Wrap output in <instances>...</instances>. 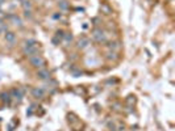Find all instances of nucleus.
Returning a JSON list of instances; mask_svg holds the SVG:
<instances>
[{
	"mask_svg": "<svg viewBox=\"0 0 175 131\" xmlns=\"http://www.w3.org/2000/svg\"><path fill=\"white\" fill-rule=\"evenodd\" d=\"M29 62L30 64L33 67H36V68L41 69V68H45V66H46V62H45V59L41 57V55H32V57H29Z\"/></svg>",
	"mask_w": 175,
	"mask_h": 131,
	"instance_id": "1",
	"label": "nucleus"
},
{
	"mask_svg": "<svg viewBox=\"0 0 175 131\" xmlns=\"http://www.w3.org/2000/svg\"><path fill=\"white\" fill-rule=\"evenodd\" d=\"M37 51L38 50L36 46H27V45H22V52H24V55H27L28 58L32 57V55H36Z\"/></svg>",
	"mask_w": 175,
	"mask_h": 131,
	"instance_id": "2",
	"label": "nucleus"
},
{
	"mask_svg": "<svg viewBox=\"0 0 175 131\" xmlns=\"http://www.w3.org/2000/svg\"><path fill=\"white\" fill-rule=\"evenodd\" d=\"M92 37H94V40L98 41V42H104V41H105V34H104V32L100 29H95L94 32H92Z\"/></svg>",
	"mask_w": 175,
	"mask_h": 131,
	"instance_id": "3",
	"label": "nucleus"
},
{
	"mask_svg": "<svg viewBox=\"0 0 175 131\" xmlns=\"http://www.w3.org/2000/svg\"><path fill=\"white\" fill-rule=\"evenodd\" d=\"M37 76L42 80H50V72L46 68H41L37 71Z\"/></svg>",
	"mask_w": 175,
	"mask_h": 131,
	"instance_id": "4",
	"label": "nucleus"
},
{
	"mask_svg": "<svg viewBox=\"0 0 175 131\" xmlns=\"http://www.w3.org/2000/svg\"><path fill=\"white\" fill-rule=\"evenodd\" d=\"M7 17L13 25H16V26H22V21L17 15H9V16H7Z\"/></svg>",
	"mask_w": 175,
	"mask_h": 131,
	"instance_id": "5",
	"label": "nucleus"
},
{
	"mask_svg": "<svg viewBox=\"0 0 175 131\" xmlns=\"http://www.w3.org/2000/svg\"><path fill=\"white\" fill-rule=\"evenodd\" d=\"M32 94L33 97H36V98H42V97L45 96V89L44 88H33L32 89Z\"/></svg>",
	"mask_w": 175,
	"mask_h": 131,
	"instance_id": "6",
	"label": "nucleus"
},
{
	"mask_svg": "<svg viewBox=\"0 0 175 131\" xmlns=\"http://www.w3.org/2000/svg\"><path fill=\"white\" fill-rule=\"evenodd\" d=\"M4 38H5V41H7L8 43H11V45H13L15 43V41H16V35H15V33L13 32H5Z\"/></svg>",
	"mask_w": 175,
	"mask_h": 131,
	"instance_id": "7",
	"label": "nucleus"
},
{
	"mask_svg": "<svg viewBox=\"0 0 175 131\" xmlns=\"http://www.w3.org/2000/svg\"><path fill=\"white\" fill-rule=\"evenodd\" d=\"M11 98H12V97H11L9 92H1V93H0V101L4 102V104H9Z\"/></svg>",
	"mask_w": 175,
	"mask_h": 131,
	"instance_id": "8",
	"label": "nucleus"
},
{
	"mask_svg": "<svg viewBox=\"0 0 175 131\" xmlns=\"http://www.w3.org/2000/svg\"><path fill=\"white\" fill-rule=\"evenodd\" d=\"M58 7H59V9L61 11H67L69 9V3H67L66 0H59Z\"/></svg>",
	"mask_w": 175,
	"mask_h": 131,
	"instance_id": "9",
	"label": "nucleus"
},
{
	"mask_svg": "<svg viewBox=\"0 0 175 131\" xmlns=\"http://www.w3.org/2000/svg\"><path fill=\"white\" fill-rule=\"evenodd\" d=\"M88 43H90V41L87 40V38H82V40H79V42H78V47L79 49H84V47L88 46Z\"/></svg>",
	"mask_w": 175,
	"mask_h": 131,
	"instance_id": "10",
	"label": "nucleus"
},
{
	"mask_svg": "<svg viewBox=\"0 0 175 131\" xmlns=\"http://www.w3.org/2000/svg\"><path fill=\"white\" fill-rule=\"evenodd\" d=\"M21 7L24 8V11L25 9L30 11V8H32V3H30L29 0H21Z\"/></svg>",
	"mask_w": 175,
	"mask_h": 131,
	"instance_id": "11",
	"label": "nucleus"
},
{
	"mask_svg": "<svg viewBox=\"0 0 175 131\" xmlns=\"http://www.w3.org/2000/svg\"><path fill=\"white\" fill-rule=\"evenodd\" d=\"M108 47L109 49H112V50H117L118 47H120V45H118V42H109Z\"/></svg>",
	"mask_w": 175,
	"mask_h": 131,
	"instance_id": "12",
	"label": "nucleus"
},
{
	"mask_svg": "<svg viewBox=\"0 0 175 131\" xmlns=\"http://www.w3.org/2000/svg\"><path fill=\"white\" fill-rule=\"evenodd\" d=\"M24 45H27V46H36L37 45V42H36L34 40H27L24 42Z\"/></svg>",
	"mask_w": 175,
	"mask_h": 131,
	"instance_id": "13",
	"label": "nucleus"
},
{
	"mask_svg": "<svg viewBox=\"0 0 175 131\" xmlns=\"http://www.w3.org/2000/svg\"><path fill=\"white\" fill-rule=\"evenodd\" d=\"M107 58H108V59H116V52L115 51H109L108 54H107Z\"/></svg>",
	"mask_w": 175,
	"mask_h": 131,
	"instance_id": "14",
	"label": "nucleus"
},
{
	"mask_svg": "<svg viewBox=\"0 0 175 131\" xmlns=\"http://www.w3.org/2000/svg\"><path fill=\"white\" fill-rule=\"evenodd\" d=\"M63 37H65V33L62 32V30H58V32L55 33V38H59V41H61Z\"/></svg>",
	"mask_w": 175,
	"mask_h": 131,
	"instance_id": "15",
	"label": "nucleus"
},
{
	"mask_svg": "<svg viewBox=\"0 0 175 131\" xmlns=\"http://www.w3.org/2000/svg\"><path fill=\"white\" fill-rule=\"evenodd\" d=\"M3 32H7V25L1 21V22H0V34H1Z\"/></svg>",
	"mask_w": 175,
	"mask_h": 131,
	"instance_id": "16",
	"label": "nucleus"
},
{
	"mask_svg": "<svg viewBox=\"0 0 175 131\" xmlns=\"http://www.w3.org/2000/svg\"><path fill=\"white\" fill-rule=\"evenodd\" d=\"M101 9H103L104 12L107 13V15H109V13H111V9H109V8L107 7V5H101Z\"/></svg>",
	"mask_w": 175,
	"mask_h": 131,
	"instance_id": "17",
	"label": "nucleus"
},
{
	"mask_svg": "<svg viewBox=\"0 0 175 131\" xmlns=\"http://www.w3.org/2000/svg\"><path fill=\"white\" fill-rule=\"evenodd\" d=\"M24 16H25V17H28V18H29V17H32V13H30V11L25 9V11H24Z\"/></svg>",
	"mask_w": 175,
	"mask_h": 131,
	"instance_id": "18",
	"label": "nucleus"
},
{
	"mask_svg": "<svg viewBox=\"0 0 175 131\" xmlns=\"http://www.w3.org/2000/svg\"><path fill=\"white\" fill-rule=\"evenodd\" d=\"M65 38H66L67 41H70V42H71V40H72V35H69V34H66V35H65Z\"/></svg>",
	"mask_w": 175,
	"mask_h": 131,
	"instance_id": "19",
	"label": "nucleus"
},
{
	"mask_svg": "<svg viewBox=\"0 0 175 131\" xmlns=\"http://www.w3.org/2000/svg\"><path fill=\"white\" fill-rule=\"evenodd\" d=\"M53 43H54V45H58V43H59V40H58V38H53Z\"/></svg>",
	"mask_w": 175,
	"mask_h": 131,
	"instance_id": "20",
	"label": "nucleus"
},
{
	"mask_svg": "<svg viewBox=\"0 0 175 131\" xmlns=\"http://www.w3.org/2000/svg\"><path fill=\"white\" fill-rule=\"evenodd\" d=\"M59 17H61V15H54L53 16V18H59Z\"/></svg>",
	"mask_w": 175,
	"mask_h": 131,
	"instance_id": "21",
	"label": "nucleus"
},
{
	"mask_svg": "<svg viewBox=\"0 0 175 131\" xmlns=\"http://www.w3.org/2000/svg\"><path fill=\"white\" fill-rule=\"evenodd\" d=\"M3 16H4V15H3V11H1V9H0V18H1V17H3Z\"/></svg>",
	"mask_w": 175,
	"mask_h": 131,
	"instance_id": "22",
	"label": "nucleus"
},
{
	"mask_svg": "<svg viewBox=\"0 0 175 131\" xmlns=\"http://www.w3.org/2000/svg\"><path fill=\"white\" fill-rule=\"evenodd\" d=\"M4 1H5V0H0V5H1L3 3H4Z\"/></svg>",
	"mask_w": 175,
	"mask_h": 131,
	"instance_id": "23",
	"label": "nucleus"
},
{
	"mask_svg": "<svg viewBox=\"0 0 175 131\" xmlns=\"http://www.w3.org/2000/svg\"><path fill=\"white\" fill-rule=\"evenodd\" d=\"M58 1H59V0H58Z\"/></svg>",
	"mask_w": 175,
	"mask_h": 131,
	"instance_id": "24",
	"label": "nucleus"
}]
</instances>
